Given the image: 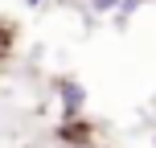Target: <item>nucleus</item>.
I'll list each match as a JSON object with an SVG mask.
<instances>
[{
	"label": "nucleus",
	"instance_id": "f257e3e1",
	"mask_svg": "<svg viewBox=\"0 0 156 148\" xmlns=\"http://www.w3.org/2000/svg\"><path fill=\"white\" fill-rule=\"evenodd\" d=\"M54 86H58V103H62V119L82 115V107H86V86L78 82V78H54Z\"/></svg>",
	"mask_w": 156,
	"mask_h": 148
},
{
	"label": "nucleus",
	"instance_id": "f03ea898",
	"mask_svg": "<svg viewBox=\"0 0 156 148\" xmlns=\"http://www.w3.org/2000/svg\"><path fill=\"white\" fill-rule=\"evenodd\" d=\"M54 140L62 144V148H90V140H94V128L86 124L82 115H74V119H62V124H58Z\"/></svg>",
	"mask_w": 156,
	"mask_h": 148
},
{
	"label": "nucleus",
	"instance_id": "7ed1b4c3",
	"mask_svg": "<svg viewBox=\"0 0 156 148\" xmlns=\"http://www.w3.org/2000/svg\"><path fill=\"white\" fill-rule=\"evenodd\" d=\"M12 41H16V33H12V25H4L0 21V66L12 58Z\"/></svg>",
	"mask_w": 156,
	"mask_h": 148
},
{
	"label": "nucleus",
	"instance_id": "20e7f679",
	"mask_svg": "<svg viewBox=\"0 0 156 148\" xmlns=\"http://www.w3.org/2000/svg\"><path fill=\"white\" fill-rule=\"evenodd\" d=\"M119 0H86V8H90L94 16H103V13H111V8H115Z\"/></svg>",
	"mask_w": 156,
	"mask_h": 148
},
{
	"label": "nucleus",
	"instance_id": "39448f33",
	"mask_svg": "<svg viewBox=\"0 0 156 148\" xmlns=\"http://www.w3.org/2000/svg\"><path fill=\"white\" fill-rule=\"evenodd\" d=\"M25 4H29V8H41V4H45V0H25Z\"/></svg>",
	"mask_w": 156,
	"mask_h": 148
}]
</instances>
